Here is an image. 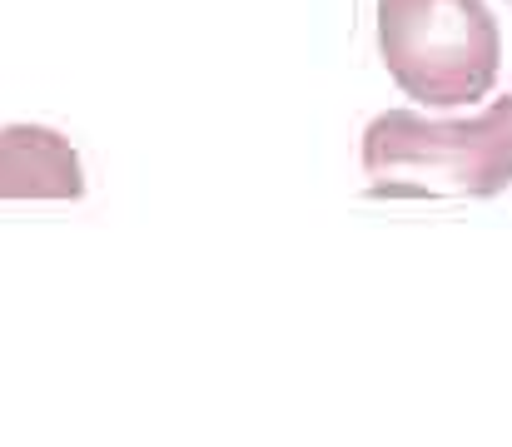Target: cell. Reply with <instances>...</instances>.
Returning a JSON list of instances; mask_svg holds the SVG:
<instances>
[{"mask_svg":"<svg viewBox=\"0 0 512 447\" xmlns=\"http://www.w3.org/2000/svg\"><path fill=\"white\" fill-rule=\"evenodd\" d=\"M373 199H493L512 184V95L473 120L383 110L363 130Z\"/></svg>","mask_w":512,"mask_h":447,"instance_id":"obj_1","label":"cell"},{"mask_svg":"<svg viewBox=\"0 0 512 447\" xmlns=\"http://www.w3.org/2000/svg\"><path fill=\"white\" fill-rule=\"evenodd\" d=\"M378 55L408 100L453 110L498 85L503 35L488 0H378Z\"/></svg>","mask_w":512,"mask_h":447,"instance_id":"obj_2","label":"cell"},{"mask_svg":"<svg viewBox=\"0 0 512 447\" xmlns=\"http://www.w3.org/2000/svg\"><path fill=\"white\" fill-rule=\"evenodd\" d=\"M85 164L75 145L50 125L0 130V199H80Z\"/></svg>","mask_w":512,"mask_h":447,"instance_id":"obj_3","label":"cell"},{"mask_svg":"<svg viewBox=\"0 0 512 447\" xmlns=\"http://www.w3.org/2000/svg\"><path fill=\"white\" fill-rule=\"evenodd\" d=\"M508 5H512V0H508Z\"/></svg>","mask_w":512,"mask_h":447,"instance_id":"obj_4","label":"cell"}]
</instances>
